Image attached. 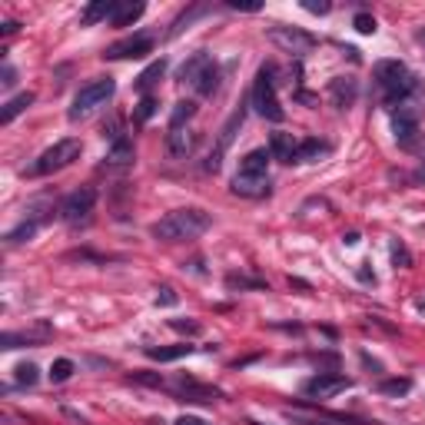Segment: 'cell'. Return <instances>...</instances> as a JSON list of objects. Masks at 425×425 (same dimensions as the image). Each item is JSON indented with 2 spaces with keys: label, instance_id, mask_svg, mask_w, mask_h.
Instances as JSON below:
<instances>
[{
  "label": "cell",
  "instance_id": "d4e9b609",
  "mask_svg": "<svg viewBox=\"0 0 425 425\" xmlns=\"http://www.w3.org/2000/svg\"><path fill=\"white\" fill-rule=\"evenodd\" d=\"M113 10H117V3H113V0H97V3H90V7L80 14V24H83V27H90V24L103 20V17H113Z\"/></svg>",
  "mask_w": 425,
  "mask_h": 425
},
{
  "label": "cell",
  "instance_id": "9c48e42d",
  "mask_svg": "<svg viewBox=\"0 0 425 425\" xmlns=\"http://www.w3.org/2000/svg\"><path fill=\"white\" fill-rule=\"evenodd\" d=\"M419 120H422V110L412 103V100H406V103H399L392 110V133L402 147L415 143V137H419Z\"/></svg>",
  "mask_w": 425,
  "mask_h": 425
},
{
  "label": "cell",
  "instance_id": "603a6c76",
  "mask_svg": "<svg viewBox=\"0 0 425 425\" xmlns=\"http://www.w3.org/2000/svg\"><path fill=\"white\" fill-rule=\"evenodd\" d=\"M31 103H33V93H31V90L17 93L14 100H7V103H3V110H0V123H3V126H7V123H14L17 117H20V113H24V110H27Z\"/></svg>",
  "mask_w": 425,
  "mask_h": 425
},
{
  "label": "cell",
  "instance_id": "484cf974",
  "mask_svg": "<svg viewBox=\"0 0 425 425\" xmlns=\"http://www.w3.org/2000/svg\"><path fill=\"white\" fill-rule=\"evenodd\" d=\"M167 147H169V156H186L193 150V133L190 130H176V133H167Z\"/></svg>",
  "mask_w": 425,
  "mask_h": 425
},
{
  "label": "cell",
  "instance_id": "8992f818",
  "mask_svg": "<svg viewBox=\"0 0 425 425\" xmlns=\"http://www.w3.org/2000/svg\"><path fill=\"white\" fill-rule=\"evenodd\" d=\"M266 37L273 40L283 53H292V57H306V53H312L316 50V37L312 33H306L303 27H289V24H273Z\"/></svg>",
  "mask_w": 425,
  "mask_h": 425
},
{
  "label": "cell",
  "instance_id": "7a4b0ae2",
  "mask_svg": "<svg viewBox=\"0 0 425 425\" xmlns=\"http://www.w3.org/2000/svg\"><path fill=\"white\" fill-rule=\"evenodd\" d=\"M376 87H379V97L385 106H399L406 103L412 93H415V76L406 70V63L399 60H379L376 63Z\"/></svg>",
  "mask_w": 425,
  "mask_h": 425
},
{
  "label": "cell",
  "instance_id": "5bb4252c",
  "mask_svg": "<svg viewBox=\"0 0 425 425\" xmlns=\"http://www.w3.org/2000/svg\"><path fill=\"white\" fill-rule=\"evenodd\" d=\"M356 97H359V83L352 76H335L329 83V100H333L335 110H349L356 103Z\"/></svg>",
  "mask_w": 425,
  "mask_h": 425
},
{
  "label": "cell",
  "instance_id": "d590c367",
  "mask_svg": "<svg viewBox=\"0 0 425 425\" xmlns=\"http://www.w3.org/2000/svg\"><path fill=\"white\" fill-rule=\"evenodd\" d=\"M392 262H395V269H406V266H412L409 249H406L402 243H392Z\"/></svg>",
  "mask_w": 425,
  "mask_h": 425
},
{
  "label": "cell",
  "instance_id": "4fadbf2b",
  "mask_svg": "<svg viewBox=\"0 0 425 425\" xmlns=\"http://www.w3.org/2000/svg\"><path fill=\"white\" fill-rule=\"evenodd\" d=\"M173 395L180 399V402H216L219 399V392L216 389H210V385H199L193 376H180V379L173 382Z\"/></svg>",
  "mask_w": 425,
  "mask_h": 425
},
{
  "label": "cell",
  "instance_id": "30bf717a",
  "mask_svg": "<svg viewBox=\"0 0 425 425\" xmlns=\"http://www.w3.org/2000/svg\"><path fill=\"white\" fill-rule=\"evenodd\" d=\"M352 385L349 376H339V372H319V376H312V379L303 382V395H309V399H333V395L346 392Z\"/></svg>",
  "mask_w": 425,
  "mask_h": 425
},
{
  "label": "cell",
  "instance_id": "e575fe53",
  "mask_svg": "<svg viewBox=\"0 0 425 425\" xmlns=\"http://www.w3.org/2000/svg\"><path fill=\"white\" fill-rule=\"evenodd\" d=\"M153 113H156V100H153L150 93H147V97L140 100V106H137V120H140V123H147V120L153 117Z\"/></svg>",
  "mask_w": 425,
  "mask_h": 425
},
{
  "label": "cell",
  "instance_id": "f1b7e54d",
  "mask_svg": "<svg viewBox=\"0 0 425 425\" xmlns=\"http://www.w3.org/2000/svg\"><path fill=\"white\" fill-rule=\"evenodd\" d=\"M163 74H167V60L150 63V67H147V70H143V74L137 76V90H143V97H147V90H150V87H153V83H156V80H160Z\"/></svg>",
  "mask_w": 425,
  "mask_h": 425
},
{
  "label": "cell",
  "instance_id": "60d3db41",
  "mask_svg": "<svg viewBox=\"0 0 425 425\" xmlns=\"http://www.w3.org/2000/svg\"><path fill=\"white\" fill-rule=\"evenodd\" d=\"M176 303H180V296H176L169 286H163L160 292H156V306H176Z\"/></svg>",
  "mask_w": 425,
  "mask_h": 425
},
{
  "label": "cell",
  "instance_id": "f6af8a7d",
  "mask_svg": "<svg viewBox=\"0 0 425 425\" xmlns=\"http://www.w3.org/2000/svg\"><path fill=\"white\" fill-rule=\"evenodd\" d=\"M342 243H346V246H356V243H359V233H349V236H346Z\"/></svg>",
  "mask_w": 425,
  "mask_h": 425
},
{
  "label": "cell",
  "instance_id": "8fae6325",
  "mask_svg": "<svg viewBox=\"0 0 425 425\" xmlns=\"http://www.w3.org/2000/svg\"><path fill=\"white\" fill-rule=\"evenodd\" d=\"M243 120H246V110L240 106V110H233V117L223 123V130H219V140H216V147H212L210 160H206V173H216V169L223 167V156H226V150L233 147V137H236V130L243 126Z\"/></svg>",
  "mask_w": 425,
  "mask_h": 425
},
{
  "label": "cell",
  "instance_id": "bcb514c9",
  "mask_svg": "<svg viewBox=\"0 0 425 425\" xmlns=\"http://www.w3.org/2000/svg\"><path fill=\"white\" fill-rule=\"evenodd\" d=\"M415 180H419V183H425V160H422V167L415 169Z\"/></svg>",
  "mask_w": 425,
  "mask_h": 425
},
{
  "label": "cell",
  "instance_id": "277c9868",
  "mask_svg": "<svg viewBox=\"0 0 425 425\" xmlns=\"http://www.w3.org/2000/svg\"><path fill=\"white\" fill-rule=\"evenodd\" d=\"M80 153H83V143H80V140H60V143L47 147V150L33 160V167L27 169V173H31V176H50V173H57V169L70 167L74 160H80Z\"/></svg>",
  "mask_w": 425,
  "mask_h": 425
},
{
  "label": "cell",
  "instance_id": "7bdbcfd3",
  "mask_svg": "<svg viewBox=\"0 0 425 425\" xmlns=\"http://www.w3.org/2000/svg\"><path fill=\"white\" fill-rule=\"evenodd\" d=\"M0 83H3L7 90H10V87H14V83H17V70H14V67H10V63L3 67V80H0Z\"/></svg>",
  "mask_w": 425,
  "mask_h": 425
},
{
  "label": "cell",
  "instance_id": "7dc6e473",
  "mask_svg": "<svg viewBox=\"0 0 425 425\" xmlns=\"http://www.w3.org/2000/svg\"><path fill=\"white\" fill-rule=\"evenodd\" d=\"M253 425H256V422H253Z\"/></svg>",
  "mask_w": 425,
  "mask_h": 425
},
{
  "label": "cell",
  "instance_id": "cb8c5ba5",
  "mask_svg": "<svg viewBox=\"0 0 425 425\" xmlns=\"http://www.w3.org/2000/svg\"><path fill=\"white\" fill-rule=\"evenodd\" d=\"M329 153V143H322L319 137H309L299 143V150H296V163H316L319 156H326Z\"/></svg>",
  "mask_w": 425,
  "mask_h": 425
},
{
  "label": "cell",
  "instance_id": "ac0fdd59",
  "mask_svg": "<svg viewBox=\"0 0 425 425\" xmlns=\"http://www.w3.org/2000/svg\"><path fill=\"white\" fill-rule=\"evenodd\" d=\"M269 160H273L269 150H249L243 160H240V169H236V173H240V176H269Z\"/></svg>",
  "mask_w": 425,
  "mask_h": 425
},
{
  "label": "cell",
  "instance_id": "5b68a950",
  "mask_svg": "<svg viewBox=\"0 0 425 425\" xmlns=\"http://www.w3.org/2000/svg\"><path fill=\"white\" fill-rule=\"evenodd\" d=\"M117 90L113 76H97L87 87H80V93L74 97V106H70V120H80V117H90L97 106H103Z\"/></svg>",
  "mask_w": 425,
  "mask_h": 425
},
{
  "label": "cell",
  "instance_id": "f35d334b",
  "mask_svg": "<svg viewBox=\"0 0 425 425\" xmlns=\"http://www.w3.org/2000/svg\"><path fill=\"white\" fill-rule=\"evenodd\" d=\"M226 286L229 289H262V283L259 279H246V276H229Z\"/></svg>",
  "mask_w": 425,
  "mask_h": 425
},
{
  "label": "cell",
  "instance_id": "4316f807",
  "mask_svg": "<svg viewBox=\"0 0 425 425\" xmlns=\"http://www.w3.org/2000/svg\"><path fill=\"white\" fill-rule=\"evenodd\" d=\"M193 113H197V103H193V100H180V103L173 106V117H169V133L183 130L186 123L193 120Z\"/></svg>",
  "mask_w": 425,
  "mask_h": 425
},
{
  "label": "cell",
  "instance_id": "ba28073f",
  "mask_svg": "<svg viewBox=\"0 0 425 425\" xmlns=\"http://www.w3.org/2000/svg\"><path fill=\"white\" fill-rule=\"evenodd\" d=\"M93 203H97V190H93V186H80V190H74L70 197H63L60 219L63 223H70V226L83 223V219H90Z\"/></svg>",
  "mask_w": 425,
  "mask_h": 425
},
{
  "label": "cell",
  "instance_id": "ee69618b",
  "mask_svg": "<svg viewBox=\"0 0 425 425\" xmlns=\"http://www.w3.org/2000/svg\"><path fill=\"white\" fill-rule=\"evenodd\" d=\"M173 425H210V422H203V419H197V415H180Z\"/></svg>",
  "mask_w": 425,
  "mask_h": 425
},
{
  "label": "cell",
  "instance_id": "44dd1931",
  "mask_svg": "<svg viewBox=\"0 0 425 425\" xmlns=\"http://www.w3.org/2000/svg\"><path fill=\"white\" fill-rule=\"evenodd\" d=\"M143 352L150 356L153 362H176V359H183V356H190L193 346H190V342H180V346H147Z\"/></svg>",
  "mask_w": 425,
  "mask_h": 425
},
{
  "label": "cell",
  "instance_id": "ffe728a7",
  "mask_svg": "<svg viewBox=\"0 0 425 425\" xmlns=\"http://www.w3.org/2000/svg\"><path fill=\"white\" fill-rule=\"evenodd\" d=\"M133 140L130 137H120L110 143V150H106V167H130L133 163Z\"/></svg>",
  "mask_w": 425,
  "mask_h": 425
},
{
  "label": "cell",
  "instance_id": "4dcf8cb0",
  "mask_svg": "<svg viewBox=\"0 0 425 425\" xmlns=\"http://www.w3.org/2000/svg\"><path fill=\"white\" fill-rule=\"evenodd\" d=\"M216 87H219V67L212 63V67L206 70V74H203V80H199L193 90H197L199 97H212V93H216Z\"/></svg>",
  "mask_w": 425,
  "mask_h": 425
},
{
  "label": "cell",
  "instance_id": "d6a6232c",
  "mask_svg": "<svg viewBox=\"0 0 425 425\" xmlns=\"http://www.w3.org/2000/svg\"><path fill=\"white\" fill-rule=\"evenodd\" d=\"M74 369L76 365L70 359H53V365H50V382H67L74 376Z\"/></svg>",
  "mask_w": 425,
  "mask_h": 425
},
{
  "label": "cell",
  "instance_id": "ab89813d",
  "mask_svg": "<svg viewBox=\"0 0 425 425\" xmlns=\"http://www.w3.org/2000/svg\"><path fill=\"white\" fill-rule=\"evenodd\" d=\"M169 326L180 329V333H190V335L199 333V322H193V319H169Z\"/></svg>",
  "mask_w": 425,
  "mask_h": 425
},
{
  "label": "cell",
  "instance_id": "52a82bcc",
  "mask_svg": "<svg viewBox=\"0 0 425 425\" xmlns=\"http://www.w3.org/2000/svg\"><path fill=\"white\" fill-rule=\"evenodd\" d=\"M283 419L292 425H369L362 419H349L339 412H322V409H306V406H286Z\"/></svg>",
  "mask_w": 425,
  "mask_h": 425
},
{
  "label": "cell",
  "instance_id": "7c38bea8",
  "mask_svg": "<svg viewBox=\"0 0 425 425\" xmlns=\"http://www.w3.org/2000/svg\"><path fill=\"white\" fill-rule=\"evenodd\" d=\"M153 50V33H133V37H123L117 44H110L103 50L106 60H133V57H147Z\"/></svg>",
  "mask_w": 425,
  "mask_h": 425
},
{
  "label": "cell",
  "instance_id": "6da1fadb",
  "mask_svg": "<svg viewBox=\"0 0 425 425\" xmlns=\"http://www.w3.org/2000/svg\"><path fill=\"white\" fill-rule=\"evenodd\" d=\"M212 226L210 212L197 210V206H186V210H173L163 219H156L150 226V233L160 243H183V240H197L206 229Z\"/></svg>",
  "mask_w": 425,
  "mask_h": 425
},
{
  "label": "cell",
  "instance_id": "7402d4cb",
  "mask_svg": "<svg viewBox=\"0 0 425 425\" xmlns=\"http://www.w3.org/2000/svg\"><path fill=\"white\" fill-rule=\"evenodd\" d=\"M143 3H133V0H123V3H117V10H113V27H130V24H137L140 17H143Z\"/></svg>",
  "mask_w": 425,
  "mask_h": 425
},
{
  "label": "cell",
  "instance_id": "8d00e7d4",
  "mask_svg": "<svg viewBox=\"0 0 425 425\" xmlns=\"http://www.w3.org/2000/svg\"><path fill=\"white\" fill-rule=\"evenodd\" d=\"M229 10H243V14H256V10H262V3L259 0H226Z\"/></svg>",
  "mask_w": 425,
  "mask_h": 425
},
{
  "label": "cell",
  "instance_id": "2e32d148",
  "mask_svg": "<svg viewBox=\"0 0 425 425\" xmlns=\"http://www.w3.org/2000/svg\"><path fill=\"white\" fill-rule=\"evenodd\" d=\"M233 193L246 199H259L269 193V176H233Z\"/></svg>",
  "mask_w": 425,
  "mask_h": 425
},
{
  "label": "cell",
  "instance_id": "f546056e",
  "mask_svg": "<svg viewBox=\"0 0 425 425\" xmlns=\"http://www.w3.org/2000/svg\"><path fill=\"white\" fill-rule=\"evenodd\" d=\"M37 229H40V223L24 219L17 229H10V233H7V243H27V240H33V236H37Z\"/></svg>",
  "mask_w": 425,
  "mask_h": 425
},
{
  "label": "cell",
  "instance_id": "74e56055",
  "mask_svg": "<svg viewBox=\"0 0 425 425\" xmlns=\"http://www.w3.org/2000/svg\"><path fill=\"white\" fill-rule=\"evenodd\" d=\"M303 10H309V14H316V17H326L333 10V3L329 0H303Z\"/></svg>",
  "mask_w": 425,
  "mask_h": 425
},
{
  "label": "cell",
  "instance_id": "d6986e66",
  "mask_svg": "<svg viewBox=\"0 0 425 425\" xmlns=\"http://www.w3.org/2000/svg\"><path fill=\"white\" fill-rule=\"evenodd\" d=\"M296 150H299V143L292 140V133H273L269 137V156L279 163H296Z\"/></svg>",
  "mask_w": 425,
  "mask_h": 425
},
{
  "label": "cell",
  "instance_id": "9a60e30c",
  "mask_svg": "<svg viewBox=\"0 0 425 425\" xmlns=\"http://www.w3.org/2000/svg\"><path fill=\"white\" fill-rule=\"evenodd\" d=\"M210 67H212V57L199 50V53H193L190 60H183V63H180L176 76H180V83H190V87H197L199 80H203V74H206Z\"/></svg>",
  "mask_w": 425,
  "mask_h": 425
},
{
  "label": "cell",
  "instance_id": "83f0119b",
  "mask_svg": "<svg viewBox=\"0 0 425 425\" xmlns=\"http://www.w3.org/2000/svg\"><path fill=\"white\" fill-rule=\"evenodd\" d=\"M376 392H379V395H389V399L409 395L412 392V379H406V376H402V379H399V376H395V379H382L379 385H376Z\"/></svg>",
  "mask_w": 425,
  "mask_h": 425
},
{
  "label": "cell",
  "instance_id": "e0dca14e",
  "mask_svg": "<svg viewBox=\"0 0 425 425\" xmlns=\"http://www.w3.org/2000/svg\"><path fill=\"white\" fill-rule=\"evenodd\" d=\"M50 339V326H37L31 333H7L0 339V349H20V346H40Z\"/></svg>",
  "mask_w": 425,
  "mask_h": 425
},
{
  "label": "cell",
  "instance_id": "b9f144b4",
  "mask_svg": "<svg viewBox=\"0 0 425 425\" xmlns=\"http://www.w3.org/2000/svg\"><path fill=\"white\" fill-rule=\"evenodd\" d=\"M133 382H143V385H163L160 376H147V372H133Z\"/></svg>",
  "mask_w": 425,
  "mask_h": 425
},
{
  "label": "cell",
  "instance_id": "836d02e7",
  "mask_svg": "<svg viewBox=\"0 0 425 425\" xmlns=\"http://www.w3.org/2000/svg\"><path fill=\"white\" fill-rule=\"evenodd\" d=\"M352 27H356L359 33H365V37L379 31V27H376V17H372V14H356V20H352Z\"/></svg>",
  "mask_w": 425,
  "mask_h": 425
},
{
  "label": "cell",
  "instance_id": "1f68e13d",
  "mask_svg": "<svg viewBox=\"0 0 425 425\" xmlns=\"http://www.w3.org/2000/svg\"><path fill=\"white\" fill-rule=\"evenodd\" d=\"M14 379L20 382V385H37V379H40V369L33 362H20L14 369Z\"/></svg>",
  "mask_w": 425,
  "mask_h": 425
},
{
  "label": "cell",
  "instance_id": "3957f363",
  "mask_svg": "<svg viewBox=\"0 0 425 425\" xmlns=\"http://www.w3.org/2000/svg\"><path fill=\"white\" fill-rule=\"evenodd\" d=\"M249 100H253V106H256V113L262 117V120L283 123V117H286V113H283L279 97H276V67H273V63H262V67H259Z\"/></svg>",
  "mask_w": 425,
  "mask_h": 425
}]
</instances>
